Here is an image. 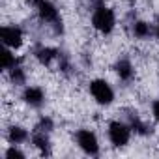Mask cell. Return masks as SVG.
Masks as SVG:
<instances>
[{
    "instance_id": "6da1fadb",
    "label": "cell",
    "mask_w": 159,
    "mask_h": 159,
    "mask_svg": "<svg viewBox=\"0 0 159 159\" xmlns=\"http://www.w3.org/2000/svg\"><path fill=\"white\" fill-rule=\"evenodd\" d=\"M92 26L99 34L109 36L114 30V26H116V15H114V11L109 6H105V4H98L94 8V11H92Z\"/></svg>"
},
{
    "instance_id": "7a4b0ae2",
    "label": "cell",
    "mask_w": 159,
    "mask_h": 159,
    "mask_svg": "<svg viewBox=\"0 0 159 159\" xmlns=\"http://www.w3.org/2000/svg\"><path fill=\"white\" fill-rule=\"evenodd\" d=\"M107 135H109V140L112 146L124 148L131 140V127H129V124H125L122 120H112L107 125Z\"/></svg>"
},
{
    "instance_id": "3957f363",
    "label": "cell",
    "mask_w": 159,
    "mask_h": 159,
    "mask_svg": "<svg viewBox=\"0 0 159 159\" xmlns=\"http://www.w3.org/2000/svg\"><path fill=\"white\" fill-rule=\"evenodd\" d=\"M88 88H90V94H92V98L98 105L107 107L114 101V90L105 79H94V81H90Z\"/></svg>"
},
{
    "instance_id": "277c9868",
    "label": "cell",
    "mask_w": 159,
    "mask_h": 159,
    "mask_svg": "<svg viewBox=\"0 0 159 159\" xmlns=\"http://www.w3.org/2000/svg\"><path fill=\"white\" fill-rule=\"evenodd\" d=\"M32 6L34 10L38 11L39 19L51 26H60L62 28V19H60V13L56 10V6L51 2V0H32Z\"/></svg>"
},
{
    "instance_id": "5b68a950",
    "label": "cell",
    "mask_w": 159,
    "mask_h": 159,
    "mask_svg": "<svg viewBox=\"0 0 159 159\" xmlns=\"http://www.w3.org/2000/svg\"><path fill=\"white\" fill-rule=\"evenodd\" d=\"M75 140H77V146L86 155H98L99 153V140L92 129H79L75 133Z\"/></svg>"
},
{
    "instance_id": "8992f818",
    "label": "cell",
    "mask_w": 159,
    "mask_h": 159,
    "mask_svg": "<svg viewBox=\"0 0 159 159\" xmlns=\"http://www.w3.org/2000/svg\"><path fill=\"white\" fill-rule=\"evenodd\" d=\"M0 39H2V43L8 49L17 51L25 43V34H23V30L17 25H6V26L0 28Z\"/></svg>"
},
{
    "instance_id": "52a82bcc",
    "label": "cell",
    "mask_w": 159,
    "mask_h": 159,
    "mask_svg": "<svg viewBox=\"0 0 159 159\" xmlns=\"http://www.w3.org/2000/svg\"><path fill=\"white\" fill-rule=\"evenodd\" d=\"M23 101L32 109H39L45 103V92L39 86H26L23 90Z\"/></svg>"
},
{
    "instance_id": "ba28073f",
    "label": "cell",
    "mask_w": 159,
    "mask_h": 159,
    "mask_svg": "<svg viewBox=\"0 0 159 159\" xmlns=\"http://www.w3.org/2000/svg\"><path fill=\"white\" fill-rule=\"evenodd\" d=\"M114 71H116L118 79L124 83L133 81V77H135V67H133L131 60H127V58H118V62L114 64Z\"/></svg>"
},
{
    "instance_id": "9c48e42d",
    "label": "cell",
    "mask_w": 159,
    "mask_h": 159,
    "mask_svg": "<svg viewBox=\"0 0 159 159\" xmlns=\"http://www.w3.org/2000/svg\"><path fill=\"white\" fill-rule=\"evenodd\" d=\"M34 56H36V60H38L41 66H51L54 60H58V58H60L58 51H56V49H52V47H47V45L38 47V49L34 51Z\"/></svg>"
},
{
    "instance_id": "30bf717a",
    "label": "cell",
    "mask_w": 159,
    "mask_h": 159,
    "mask_svg": "<svg viewBox=\"0 0 159 159\" xmlns=\"http://www.w3.org/2000/svg\"><path fill=\"white\" fill-rule=\"evenodd\" d=\"M28 131L25 129V127H21V125H10L8 127V133H6V139H8V142L10 144H23V142H26L28 140Z\"/></svg>"
},
{
    "instance_id": "8fae6325",
    "label": "cell",
    "mask_w": 159,
    "mask_h": 159,
    "mask_svg": "<svg viewBox=\"0 0 159 159\" xmlns=\"http://www.w3.org/2000/svg\"><path fill=\"white\" fill-rule=\"evenodd\" d=\"M32 144L34 148H38L41 152V155H49L51 153V140H49V133L45 131H34L32 135Z\"/></svg>"
},
{
    "instance_id": "7c38bea8",
    "label": "cell",
    "mask_w": 159,
    "mask_h": 159,
    "mask_svg": "<svg viewBox=\"0 0 159 159\" xmlns=\"http://www.w3.org/2000/svg\"><path fill=\"white\" fill-rule=\"evenodd\" d=\"M131 32L137 39H148L153 34V26L146 21H135L133 26H131Z\"/></svg>"
},
{
    "instance_id": "4fadbf2b",
    "label": "cell",
    "mask_w": 159,
    "mask_h": 159,
    "mask_svg": "<svg viewBox=\"0 0 159 159\" xmlns=\"http://www.w3.org/2000/svg\"><path fill=\"white\" fill-rule=\"evenodd\" d=\"M127 124H129V127H131V131H135L137 135H150L152 133V129H150V125L146 124V122H142L140 118H139V114H129V120H127Z\"/></svg>"
},
{
    "instance_id": "5bb4252c",
    "label": "cell",
    "mask_w": 159,
    "mask_h": 159,
    "mask_svg": "<svg viewBox=\"0 0 159 159\" xmlns=\"http://www.w3.org/2000/svg\"><path fill=\"white\" fill-rule=\"evenodd\" d=\"M8 73H10V79H11V83H13L15 86H21V84L26 83V73H25V69L21 67V64H17L15 67H11Z\"/></svg>"
},
{
    "instance_id": "9a60e30c",
    "label": "cell",
    "mask_w": 159,
    "mask_h": 159,
    "mask_svg": "<svg viewBox=\"0 0 159 159\" xmlns=\"http://www.w3.org/2000/svg\"><path fill=\"white\" fill-rule=\"evenodd\" d=\"M17 64H21V60L11 52V49H6V51L2 52V69H4V71H10V69L15 67Z\"/></svg>"
},
{
    "instance_id": "2e32d148",
    "label": "cell",
    "mask_w": 159,
    "mask_h": 159,
    "mask_svg": "<svg viewBox=\"0 0 159 159\" xmlns=\"http://www.w3.org/2000/svg\"><path fill=\"white\" fill-rule=\"evenodd\" d=\"M52 127H54V124H52V120H51L49 116H41L39 122H38V125H36L38 131H45V133H51Z\"/></svg>"
},
{
    "instance_id": "e0dca14e",
    "label": "cell",
    "mask_w": 159,
    "mask_h": 159,
    "mask_svg": "<svg viewBox=\"0 0 159 159\" xmlns=\"http://www.w3.org/2000/svg\"><path fill=\"white\" fill-rule=\"evenodd\" d=\"M4 157H8V159H11V157H25V152H21V150L17 148V144H11V148L6 150Z\"/></svg>"
},
{
    "instance_id": "ac0fdd59",
    "label": "cell",
    "mask_w": 159,
    "mask_h": 159,
    "mask_svg": "<svg viewBox=\"0 0 159 159\" xmlns=\"http://www.w3.org/2000/svg\"><path fill=\"white\" fill-rule=\"evenodd\" d=\"M152 114H153V118L159 122V99H155V101L152 103Z\"/></svg>"
},
{
    "instance_id": "d6986e66",
    "label": "cell",
    "mask_w": 159,
    "mask_h": 159,
    "mask_svg": "<svg viewBox=\"0 0 159 159\" xmlns=\"http://www.w3.org/2000/svg\"><path fill=\"white\" fill-rule=\"evenodd\" d=\"M153 34H155V38L159 39V21L155 23V26H153Z\"/></svg>"
}]
</instances>
